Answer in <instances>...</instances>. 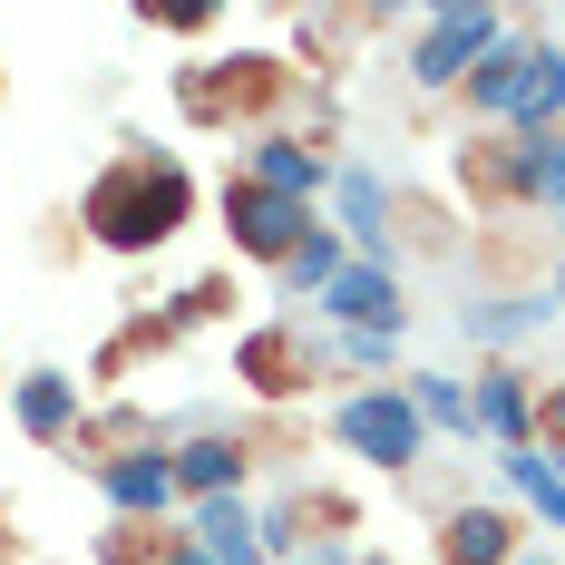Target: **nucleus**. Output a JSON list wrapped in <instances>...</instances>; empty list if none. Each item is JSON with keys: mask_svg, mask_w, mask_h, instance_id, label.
<instances>
[{"mask_svg": "<svg viewBox=\"0 0 565 565\" xmlns=\"http://www.w3.org/2000/svg\"><path fill=\"white\" fill-rule=\"evenodd\" d=\"M526 205H536L546 225H565V127L526 137Z\"/></svg>", "mask_w": 565, "mask_h": 565, "instance_id": "nucleus-24", "label": "nucleus"}, {"mask_svg": "<svg viewBox=\"0 0 565 565\" xmlns=\"http://www.w3.org/2000/svg\"><path fill=\"white\" fill-rule=\"evenodd\" d=\"M536 449L565 458V381H536Z\"/></svg>", "mask_w": 565, "mask_h": 565, "instance_id": "nucleus-25", "label": "nucleus"}, {"mask_svg": "<svg viewBox=\"0 0 565 565\" xmlns=\"http://www.w3.org/2000/svg\"><path fill=\"white\" fill-rule=\"evenodd\" d=\"M88 478H98V498H108L117 526H175V516H185L175 468H167V439H147V449H127V458H98Z\"/></svg>", "mask_w": 565, "mask_h": 565, "instance_id": "nucleus-7", "label": "nucleus"}, {"mask_svg": "<svg viewBox=\"0 0 565 565\" xmlns=\"http://www.w3.org/2000/svg\"><path fill=\"white\" fill-rule=\"evenodd\" d=\"M458 185H468V205L516 215V205H526V137H478V147H458Z\"/></svg>", "mask_w": 565, "mask_h": 565, "instance_id": "nucleus-17", "label": "nucleus"}, {"mask_svg": "<svg viewBox=\"0 0 565 565\" xmlns=\"http://www.w3.org/2000/svg\"><path fill=\"white\" fill-rule=\"evenodd\" d=\"M341 264H351V244H341L332 225H312V244H302V254L282 264V292H292V302H322V292H332V274H341Z\"/></svg>", "mask_w": 565, "mask_h": 565, "instance_id": "nucleus-23", "label": "nucleus"}, {"mask_svg": "<svg viewBox=\"0 0 565 565\" xmlns=\"http://www.w3.org/2000/svg\"><path fill=\"white\" fill-rule=\"evenodd\" d=\"M399 399L419 409L429 439H478V419H468V381H458V371H399Z\"/></svg>", "mask_w": 565, "mask_h": 565, "instance_id": "nucleus-19", "label": "nucleus"}, {"mask_svg": "<svg viewBox=\"0 0 565 565\" xmlns=\"http://www.w3.org/2000/svg\"><path fill=\"white\" fill-rule=\"evenodd\" d=\"M137 20H147V30H185V40H195V30H215V10H205V0H167V10L147 0Z\"/></svg>", "mask_w": 565, "mask_h": 565, "instance_id": "nucleus-26", "label": "nucleus"}, {"mask_svg": "<svg viewBox=\"0 0 565 565\" xmlns=\"http://www.w3.org/2000/svg\"><path fill=\"white\" fill-rule=\"evenodd\" d=\"M312 516H341V508H312V488H292V498H274V508H254V526H264V565H292L302 546H312Z\"/></svg>", "mask_w": 565, "mask_h": 565, "instance_id": "nucleus-22", "label": "nucleus"}, {"mask_svg": "<svg viewBox=\"0 0 565 565\" xmlns=\"http://www.w3.org/2000/svg\"><path fill=\"white\" fill-rule=\"evenodd\" d=\"M10 419H20V439H40V449H68L78 439V419H88V381H68V371H20L10 381Z\"/></svg>", "mask_w": 565, "mask_h": 565, "instance_id": "nucleus-13", "label": "nucleus"}, {"mask_svg": "<svg viewBox=\"0 0 565 565\" xmlns=\"http://www.w3.org/2000/svg\"><path fill=\"white\" fill-rule=\"evenodd\" d=\"M147 565H205V556L185 546V526H167V536H157V556H147Z\"/></svg>", "mask_w": 565, "mask_h": 565, "instance_id": "nucleus-27", "label": "nucleus"}, {"mask_svg": "<svg viewBox=\"0 0 565 565\" xmlns=\"http://www.w3.org/2000/svg\"><path fill=\"white\" fill-rule=\"evenodd\" d=\"M215 205H225L234 254H254V264H274V274L312 244V225H322L312 205H292V195H274V185H254V175H225V195H215Z\"/></svg>", "mask_w": 565, "mask_h": 565, "instance_id": "nucleus-5", "label": "nucleus"}, {"mask_svg": "<svg viewBox=\"0 0 565 565\" xmlns=\"http://www.w3.org/2000/svg\"><path fill=\"white\" fill-rule=\"evenodd\" d=\"M167 468H175V498H185V508H195V498H244L254 439H234V429H185V439H167Z\"/></svg>", "mask_w": 565, "mask_h": 565, "instance_id": "nucleus-12", "label": "nucleus"}, {"mask_svg": "<svg viewBox=\"0 0 565 565\" xmlns=\"http://www.w3.org/2000/svg\"><path fill=\"white\" fill-rule=\"evenodd\" d=\"M391 215H399L391 175L361 167V157H332V215L322 225L351 244V264H391Z\"/></svg>", "mask_w": 565, "mask_h": 565, "instance_id": "nucleus-6", "label": "nucleus"}, {"mask_svg": "<svg viewBox=\"0 0 565 565\" xmlns=\"http://www.w3.org/2000/svg\"><path fill=\"white\" fill-rule=\"evenodd\" d=\"M556 556H565V546H556Z\"/></svg>", "mask_w": 565, "mask_h": 565, "instance_id": "nucleus-31", "label": "nucleus"}, {"mask_svg": "<svg viewBox=\"0 0 565 565\" xmlns=\"http://www.w3.org/2000/svg\"><path fill=\"white\" fill-rule=\"evenodd\" d=\"M498 478H508V498L526 516H546V526L565 536V468L546 449H498Z\"/></svg>", "mask_w": 565, "mask_h": 565, "instance_id": "nucleus-20", "label": "nucleus"}, {"mask_svg": "<svg viewBox=\"0 0 565 565\" xmlns=\"http://www.w3.org/2000/svg\"><path fill=\"white\" fill-rule=\"evenodd\" d=\"M322 322L332 332H409V292H399V264H341L332 292H322Z\"/></svg>", "mask_w": 565, "mask_h": 565, "instance_id": "nucleus-9", "label": "nucleus"}, {"mask_svg": "<svg viewBox=\"0 0 565 565\" xmlns=\"http://www.w3.org/2000/svg\"><path fill=\"white\" fill-rule=\"evenodd\" d=\"M546 127H565V50L556 40H536V68H526V88H516L508 137H546Z\"/></svg>", "mask_w": 565, "mask_h": 565, "instance_id": "nucleus-21", "label": "nucleus"}, {"mask_svg": "<svg viewBox=\"0 0 565 565\" xmlns=\"http://www.w3.org/2000/svg\"><path fill=\"white\" fill-rule=\"evenodd\" d=\"M195 225V175H185V157H167V147H147V137H127L108 167L78 185V234L98 244V254H167L175 234Z\"/></svg>", "mask_w": 565, "mask_h": 565, "instance_id": "nucleus-1", "label": "nucleus"}, {"mask_svg": "<svg viewBox=\"0 0 565 565\" xmlns=\"http://www.w3.org/2000/svg\"><path fill=\"white\" fill-rule=\"evenodd\" d=\"M234 381H244L254 399H292V391H312V381H322V341L292 332V322H264V332L234 341Z\"/></svg>", "mask_w": 565, "mask_h": 565, "instance_id": "nucleus-8", "label": "nucleus"}, {"mask_svg": "<svg viewBox=\"0 0 565 565\" xmlns=\"http://www.w3.org/2000/svg\"><path fill=\"white\" fill-rule=\"evenodd\" d=\"M526 68H536V40H498V50L478 58V68H468V88H458V108L478 117V127H488V137H508V117H516V88H526Z\"/></svg>", "mask_w": 565, "mask_h": 565, "instance_id": "nucleus-15", "label": "nucleus"}, {"mask_svg": "<svg viewBox=\"0 0 565 565\" xmlns=\"http://www.w3.org/2000/svg\"><path fill=\"white\" fill-rule=\"evenodd\" d=\"M526 556V516L498 498H458L439 508V565H516Z\"/></svg>", "mask_w": 565, "mask_h": 565, "instance_id": "nucleus-11", "label": "nucleus"}, {"mask_svg": "<svg viewBox=\"0 0 565 565\" xmlns=\"http://www.w3.org/2000/svg\"><path fill=\"white\" fill-rule=\"evenodd\" d=\"M556 468H565V458H556Z\"/></svg>", "mask_w": 565, "mask_h": 565, "instance_id": "nucleus-30", "label": "nucleus"}, {"mask_svg": "<svg viewBox=\"0 0 565 565\" xmlns=\"http://www.w3.org/2000/svg\"><path fill=\"white\" fill-rule=\"evenodd\" d=\"M282 88H292V68H282V58H195V68L175 78V98H185L195 127H254V137L274 127L264 108H274Z\"/></svg>", "mask_w": 565, "mask_h": 565, "instance_id": "nucleus-4", "label": "nucleus"}, {"mask_svg": "<svg viewBox=\"0 0 565 565\" xmlns=\"http://www.w3.org/2000/svg\"><path fill=\"white\" fill-rule=\"evenodd\" d=\"M234 175L274 185V195H292V205H322V195H332V157H322L312 137H292V127H264V137L244 147V167H234Z\"/></svg>", "mask_w": 565, "mask_h": 565, "instance_id": "nucleus-14", "label": "nucleus"}, {"mask_svg": "<svg viewBox=\"0 0 565 565\" xmlns=\"http://www.w3.org/2000/svg\"><path fill=\"white\" fill-rule=\"evenodd\" d=\"M332 439L361 468H381V478H409L419 458H429V429H419V409L399 399V381H381V391H341L332 399Z\"/></svg>", "mask_w": 565, "mask_h": 565, "instance_id": "nucleus-3", "label": "nucleus"}, {"mask_svg": "<svg viewBox=\"0 0 565 565\" xmlns=\"http://www.w3.org/2000/svg\"><path fill=\"white\" fill-rule=\"evenodd\" d=\"M361 565H391V556H361Z\"/></svg>", "mask_w": 565, "mask_h": 565, "instance_id": "nucleus-29", "label": "nucleus"}, {"mask_svg": "<svg viewBox=\"0 0 565 565\" xmlns=\"http://www.w3.org/2000/svg\"><path fill=\"white\" fill-rule=\"evenodd\" d=\"M556 312H565L556 292H498V302H468L458 322H468V341H488V351L508 361L516 341H536V332H546V322H556Z\"/></svg>", "mask_w": 565, "mask_h": 565, "instance_id": "nucleus-18", "label": "nucleus"}, {"mask_svg": "<svg viewBox=\"0 0 565 565\" xmlns=\"http://www.w3.org/2000/svg\"><path fill=\"white\" fill-rule=\"evenodd\" d=\"M185 526V546L205 565H264V526H254V498H195V508L175 516Z\"/></svg>", "mask_w": 565, "mask_h": 565, "instance_id": "nucleus-16", "label": "nucleus"}, {"mask_svg": "<svg viewBox=\"0 0 565 565\" xmlns=\"http://www.w3.org/2000/svg\"><path fill=\"white\" fill-rule=\"evenodd\" d=\"M546 292H556V302H565V264H556V282H546Z\"/></svg>", "mask_w": 565, "mask_h": 565, "instance_id": "nucleus-28", "label": "nucleus"}, {"mask_svg": "<svg viewBox=\"0 0 565 565\" xmlns=\"http://www.w3.org/2000/svg\"><path fill=\"white\" fill-rule=\"evenodd\" d=\"M508 40V10H488V0H439L429 20H419V40H409V88L419 98H458L468 88V68Z\"/></svg>", "mask_w": 565, "mask_h": 565, "instance_id": "nucleus-2", "label": "nucleus"}, {"mask_svg": "<svg viewBox=\"0 0 565 565\" xmlns=\"http://www.w3.org/2000/svg\"><path fill=\"white\" fill-rule=\"evenodd\" d=\"M468 419L488 449H536V371L526 361H488L468 381Z\"/></svg>", "mask_w": 565, "mask_h": 565, "instance_id": "nucleus-10", "label": "nucleus"}]
</instances>
